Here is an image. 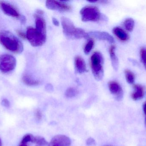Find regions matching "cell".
Instances as JSON below:
<instances>
[{
    "mask_svg": "<svg viewBox=\"0 0 146 146\" xmlns=\"http://www.w3.org/2000/svg\"><path fill=\"white\" fill-rule=\"evenodd\" d=\"M0 43L8 50L16 54L21 53L24 50L22 42L8 31L0 32Z\"/></svg>",
    "mask_w": 146,
    "mask_h": 146,
    "instance_id": "6da1fadb",
    "label": "cell"
},
{
    "mask_svg": "<svg viewBox=\"0 0 146 146\" xmlns=\"http://www.w3.org/2000/svg\"><path fill=\"white\" fill-rule=\"evenodd\" d=\"M61 23L63 33L67 38L76 39L89 37L88 33L83 29L76 27L72 21L68 18L62 17Z\"/></svg>",
    "mask_w": 146,
    "mask_h": 146,
    "instance_id": "7a4b0ae2",
    "label": "cell"
},
{
    "mask_svg": "<svg viewBox=\"0 0 146 146\" xmlns=\"http://www.w3.org/2000/svg\"><path fill=\"white\" fill-rule=\"evenodd\" d=\"M104 57L99 52H95L91 57V66L92 72L94 78L97 81H100L104 76L103 68Z\"/></svg>",
    "mask_w": 146,
    "mask_h": 146,
    "instance_id": "3957f363",
    "label": "cell"
},
{
    "mask_svg": "<svg viewBox=\"0 0 146 146\" xmlns=\"http://www.w3.org/2000/svg\"><path fill=\"white\" fill-rule=\"evenodd\" d=\"M26 35V38L29 43L34 47L42 46L46 41V35L42 33L33 27H28Z\"/></svg>",
    "mask_w": 146,
    "mask_h": 146,
    "instance_id": "277c9868",
    "label": "cell"
},
{
    "mask_svg": "<svg viewBox=\"0 0 146 146\" xmlns=\"http://www.w3.org/2000/svg\"><path fill=\"white\" fill-rule=\"evenodd\" d=\"M83 21H97L101 19V14L98 7L94 6H86L80 12Z\"/></svg>",
    "mask_w": 146,
    "mask_h": 146,
    "instance_id": "5b68a950",
    "label": "cell"
},
{
    "mask_svg": "<svg viewBox=\"0 0 146 146\" xmlns=\"http://www.w3.org/2000/svg\"><path fill=\"white\" fill-rule=\"evenodd\" d=\"M16 66L15 57L9 54H3L0 56V71L6 73L12 72Z\"/></svg>",
    "mask_w": 146,
    "mask_h": 146,
    "instance_id": "8992f818",
    "label": "cell"
},
{
    "mask_svg": "<svg viewBox=\"0 0 146 146\" xmlns=\"http://www.w3.org/2000/svg\"><path fill=\"white\" fill-rule=\"evenodd\" d=\"M0 8L3 12L8 16L19 19L21 16L15 7L7 2L0 1Z\"/></svg>",
    "mask_w": 146,
    "mask_h": 146,
    "instance_id": "52a82bcc",
    "label": "cell"
},
{
    "mask_svg": "<svg viewBox=\"0 0 146 146\" xmlns=\"http://www.w3.org/2000/svg\"><path fill=\"white\" fill-rule=\"evenodd\" d=\"M72 141L70 138L63 135H58L54 136L50 142L48 146H70Z\"/></svg>",
    "mask_w": 146,
    "mask_h": 146,
    "instance_id": "ba28073f",
    "label": "cell"
},
{
    "mask_svg": "<svg viewBox=\"0 0 146 146\" xmlns=\"http://www.w3.org/2000/svg\"><path fill=\"white\" fill-rule=\"evenodd\" d=\"M46 6L48 9L61 11H69L72 9V7L68 4L53 0L46 1Z\"/></svg>",
    "mask_w": 146,
    "mask_h": 146,
    "instance_id": "9c48e42d",
    "label": "cell"
},
{
    "mask_svg": "<svg viewBox=\"0 0 146 146\" xmlns=\"http://www.w3.org/2000/svg\"><path fill=\"white\" fill-rule=\"evenodd\" d=\"M108 86L110 91L117 100H121L123 97V91L120 84L116 81H111L109 82Z\"/></svg>",
    "mask_w": 146,
    "mask_h": 146,
    "instance_id": "30bf717a",
    "label": "cell"
},
{
    "mask_svg": "<svg viewBox=\"0 0 146 146\" xmlns=\"http://www.w3.org/2000/svg\"><path fill=\"white\" fill-rule=\"evenodd\" d=\"M89 36L94 37L100 40H105L111 43L115 42L114 38L112 36L106 32L92 31L88 33Z\"/></svg>",
    "mask_w": 146,
    "mask_h": 146,
    "instance_id": "8fae6325",
    "label": "cell"
},
{
    "mask_svg": "<svg viewBox=\"0 0 146 146\" xmlns=\"http://www.w3.org/2000/svg\"><path fill=\"white\" fill-rule=\"evenodd\" d=\"M134 91L131 96L132 98L135 101L141 99L145 95V89L144 87L137 84L134 85Z\"/></svg>",
    "mask_w": 146,
    "mask_h": 146,
    "instance_id": "7c38bea8",
    "label": "cell"
},
{
    "mask_svg": "<svg viewBox=\"0 0 146 146\" xmlns=\"http://www.w3.org/2000/svg\"><path fill=\"white\" fill-rule=\"evenodd\" d=\"M75 68L77 73H83L86 72V67L84 59L80 56H77L75 58Z\"/></svg>",
    "mask_w": 146,
    "mask_h": 146,
    "instance_id": "4fadbf2b",
    "label": "cell"
},
{
    "mask_svg": "<svg viewBox=\"0 0 146 146\" xmlns=\"http://www.w3.org/2000/svg\"><path fill=\"white\" fill-rule=\"evenodd\" d=\"M36 28L40 32L46 35V23L43 18L38 15H36Z\"/></svg>",
    "mask_w": 146,
    "mask_h": 146,
    "instance_id": "5bb4252c",
    "label": "cell"
},
{
    "mask_svg": "<svg viewBox=\"0 0 146 146\" xmlns=\"http://www.w3.org/2000/svg\"><path fill=\"white\" fill-rule=\"evenodd\" d=\"M115 50V47L114 45H112L110 48L109 52L112 67L115 71H117L119 67V61L116 55Z\"/></svg>",
    "mask_w": 146,
    "mask_h": 146,
    "instance_id": "9a60e30c",
    "label": "cell"
},
{
    "mask_svg": "<svg viewBox=\"0 0 146 146\" xmlns=\"http://www.w3.org/2000/svg\"><path fill=\"white\" fill-rule=\"evenodd\" d=\"M113 32L115 35L120 40L122 41H127L129 39V36L123 29L119 27H115L113 29Z\"/></svg>",
    "mask_w": 146,
    "mask_h": 146,
    "instance_id": "2e32d148",
    "label": "cell"
},
{
    "mask_svg": "<svg viewBox=\"0 0 146 146\" xmlns=\"http://www.w3.org/2000/svg\"><path fill=\"white\" fill-rule=\"evenodd\" d=\"M23 82L26 85L29 86H34L39 85V81L33 78L29 75H25L22 78Z\"/></svg>",
    "mask_w": 146,
    "mask_h": 146,
    "instance_id": "e0dca14e",
    "label": "cell"
},
{
    "mask_svg": "<svg viewBox=\"0 0 146 146\" xmlns=\"http://www.w3.org/2000/svg\"><path fill=\"white\" fill-rule=\"evenodd\" d=\"M125 77L127 82L129 84H133L135 81V75L134 74L128 69H125L124 71Z\"/></svg>",
    "mask_w": 146,
    "mask_h": 146,
    "instance_id": "ac0fdd59",
    "label": "cell"
},
{
    "mask_svg": "<svg viewBox=\"0 0 146 146\" xmlns=\"http://www.w3.org/2000/svg\"><path fill=\"white\" fill-rule=\"evenodd\" d=\"M123 24L125 29L128 31L131 32L134 28L135 23L134 20L132 18H128L124 21Z\"/></svg>",
    "mask_w": 146,
    "mask_h": 146,
    "instance_id": "d6986e66",
    "label": "cell"
},
{
    "mask_svg": "<svg viewBox=\"0 0 146 146\" xmlns=\"http://www.w3.org/2000/svg\"><path fill=\"white\" fill-rule=\"evenodd\" d=\"M33 143L36 146H46L48 145L46 140L40 136H35Z\"/></svg>",
    "mask_w": 146,
    "mask_h": 146,
    "instance_id": "ffe728a7",
    "label": "cell"
},
{
    "mask_svg": "<svg viewBox=\"0 0 146 146\" xmlns=\"http://www.w3.org/2000/svg\"><path fill=\"white\" fill-rule=\"evenodd\" d=\"M78 93V91L75 88L70 87L67 89L65 92V96L68 98H72L75 97Z\"/></svg>",
    "mask_w": 146,
    "mask_h": 146,
    "instance_id": "44dd1931",
    "label": "cell"
},
{
    "mask_svg": "<svg viewBox=\"0 0 146 146\" xmlns=\"http://www.w3.org/2000/svg\"><path fill=\"white\" fill-rule=\"evenodd\" d=\"M35 136L31 134H27L23 136L21 141V143L28 144L29 142L33 143L34 141Z\"/></svg>",
    "mask_w": 146,
    "mask_h": 146,
    "instance_id": "7402d4cb",
    "label": "cell"
},
{
    "mask_svg": "<svg viewBox=\"0 0 146 146\" xmlns=\"http://www.w3.org/2000/svg\"><path fill=\"white\" fill-rule=\"evenodd\" d=\"M94 45V41L92 39L89 40L84 47V53L86 55H88L93 48Z\"/></svg>",
    "mask_w": 146,
    "mask_h": 146,
    "instance_id": "603a6c76",
    "label": "cell"
},
{
    "mask_svg": "<svg viewBox=\"0 0 146 146\" xmlns=\"http://www.w3.org/2000/svg\"><path fill=\"white\" fill-rule=\"evenodd\" d=\"M140 54L141 61L144 65L145 68L146 69V48L144 47L141 48L140 51Z\"/></svg>",
    "mask_w": 146,
    "mask_h": 146,
    "instance_id": "cb8c5ba5",
    "label": "cell"
},
{
    "mask_svg": "<svg viewBox=\"0 0 146 146\" xmlns=\"http://www.w3.org/2000/svg\"><path fill=\"white\" fill-rule=\"evenodd\" d=\"M96 142L94 139L92 138H89L86 141V145L88 146L95 145Z\"/></svg>",
    "mask_w": 146,
    "mask_h": 146,
    "instance_id": "d4e9b609",
    "label": "cell"
},
{
    "mask_svg": "<svg viewBox=\"0 0 146 146\" xmlns=\"http://www.w3.org/2000/svg\"><path fill=\"white\" fill-rule=\"evenodd\" d=\"M1 105L6 108H9L10 106V103L7 99H4L1 101Z\"/></svg>",
    "mask_w": 146,
    "mask_h": 146,
    "instance_id": "484cf974",
    "label": "cell"
},
{
    "mask_svg": "<svg viewBox=\"0 0 146 146\" xmlns=\"http://www.w3.org/2000/svg\"><path fill=\"white\" fill-rule=\"evenodd\" d=\"M36 118L38 121H40L42 118V113L39 110H37L35 113Z\"/></svg>",
    "mask_w": 146,
    "mask_h": 146,
    "instance_id": "4316f807",
    "label": "cell"
},
{
    "mask_svg": "<svg viewBox=\"0 0 146 146\" xmlns=\"http://www.w3.org/2000/svg\"><path fill=\"white\" fill-rule=\"evenodd\" d=\"M17 33H18V35L21 37L23 39L26 38V35L24 33L22 32L21 31H17Z\"/></svg>",
    "mask_w": 146,
    "mask_h": 146,
    "instance_id": "83f0119b",
    "label": "cell"
},
{
    "mask_svg": "<svg viewBox=\"0 0 146 146\" xmlns=\"http://www.w3.org/2000/svg\"><path fill=\"white\" fill-rule=\"evenodd\" d=\"M52 21H53L54 25L56 26H59V25H60V22L58 21V20L56 19V18H52Z\"/></svg>",
    "mask_w": 146,
    "mask_h": 146,
    "instance_id": "f1b7e54d",
    "label": "cell"
},
{
    "mask_svg": "<svg viewBox=\"0 0 146 146\" xmlns=\"http://www.w3.org/2000/svg\"><path fill=\"white\" fill-rule=\"evenodd\" d=\"M19 19L21 21V23H23V24H25V23L26 21V19L25 17L23 16V15H21Z\"/></svg>",
    "mask_w": 146,
    "mask_h": 146,
    "instance_id": "f546056e",
    "label": "cell"
},
{
    "mask_svg": "<svg viewBox=\"0 0 146 146\" xmlns=\"http://www.w3.org/2000/svg\"><path fill=\"white\" fill-rule=\"evenodd\" d=\"M143 109H144V113L145 115V123L146 126V102L144 103L143 105Z\"/></svg>",
    "mask_w": 146,
    "mask_h": 146,
    "instance_id": "4dcf8cb0",
    "label": "cell"
},
{
    "mask_svg": "<svg viewBox=\"0 0 146 146\" xmlns=\"http://www.w3.org/2000/svg\"><path fill=\"white\" fill-rule=\"evenodd\" d=\"M37 13L38 14L42 15L43 13V12L41 10H38L37 11Z\"/></svg>",
    "mask_w": 146,
    "mask_h": 146,
    "instance_id": "1f68e13d",
    "label": "cell"
},
{
    "mask_svg": "<svg viewBox=\"0 0 146 146\" xmlns=\"http://www.w3.org/2000/svg\"><path fill=\"white\" fill-rule=\"evenodd\" d=\"M19 146H28V144H25V143H22L21 142L20 145Z\"/></svg>",
    "mask_w": 146,
    "mask_h": 146,
    "instance_id": "d6a6232c",
    "label": "cell"
},
{
    "mask_svg": "<svg viewBox=\"0 0 146 146\" xmlns=\"http://www.w3.org/2000/svg\"><path fill=\"white\" fill-rule=\"evenodd\" d=\"M97 1H88V2H89L90 3H95L96 2H97Z\"/></svg>",
    "mask_w": 146,
    "mask_h": 146,
    "instance_id": "836d02e7",
    "label": "cell"
},
{
    "mask_svg": "<svg viewBox=\"0 0 146 146\" xmlns=\"http://www.w3.org/2000/svg\"><path fill=\"white\" fill-rule=\"evenodd\" d=\"M0 146H3L2 142L1 139V138H0Z\"/></svg>",
    "mask_w": 146,
    "mask_h": 146,
    "instance_id": "e575fe53",
    "label": "cell"
}]
</instances>
